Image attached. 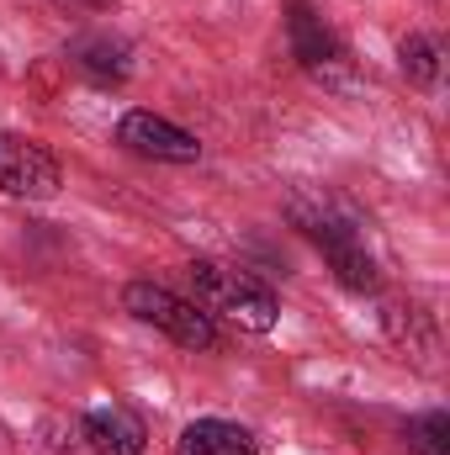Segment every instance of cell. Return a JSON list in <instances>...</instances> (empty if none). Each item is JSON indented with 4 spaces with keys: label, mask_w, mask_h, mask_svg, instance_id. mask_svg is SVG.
<instances>
[{
    "label": "cell",
    "mask_w": 450,
    "mask_h": 455,
    "mask_svg": "<svg viewBox=\"0 0 450 455\" xmlns=\"http://www.w3.org/2000/svg\"><path fill=\"white\" fill-rule=\"evenodd\" d=\"M85 440H91L96 455H143L149 429H143V419H138L133 408L107 403V408H91V413H85Z\"/></svg>",
    "instance_id": "6"
},
{
    "label": "cell",
    "mask_w": 450,
    "mask_h": 455,
    "mask_svg": "<svg viewBox=\"0 0 450 455\" xmlns=\"http://www.w3.org/2000/svg\"><path fill=\"white\" fill-rule=\"evenodd\" d=\"M408 440H414V455H450V419L446 413H424Z\"/></svg>",
    "instance_id": "12"
},
{
    "label": "cell",
    "mask_w": 450,
    "mask_h": 455,
    "mask_svg": "<svg viewBox=\"0 0 450 455\" xmlns=\"http://www.w3.org/2000/svg\"><path fill=\"white\" fill-rule=\"evenodd\" d=\"M117 143L133 148V154H143V159H165V164L202 159L197 132H186V127H175V122H165V116H154V112H127L117 122Z\"/></svg>",
    "instance_id": "4"
},
{
    "label": "cell",
    "mask_w": 450,
    "mask_h": 455,
    "mask_svg": "<svg viewBox=\"0 0 450 455\" xmlns=\"http://www.w3.org/2000/svg\"><path fill=\"white\" fill-rule=\"evenodd\" d=\"M181 455H254V435L228 419H197L181 435Z\"/></svg>",
    "instance_id": "8"
},
{
    "label": "cell",
    "mask_w": 450,
    "mask_h": 455,
    "mask_svg": "<svg viewBox=\"0 0 450 455\" xmlns=\"http://www.w3.org/2000/svg\"><path fill=\"white\" fill-rule=\"evenodd\" d=\"M324 254H329V265H334L339 286H350V291H376V286H382V270H376V259L366 254V238L334 243V249H324Z\"/></svg>",
    "instance_id": "10"
},
{
    "label": "cell",
    "mask_w": 450,
    "mask_h": 455,
    "mask_svg": "<svg viewBox=\"0 0 450 455\" xmlns=\"http://www.w3.org/2000/svg\"><path fill=\"white\" fill-rule=\"evenodd\" d=\"M403 75H408L414 85H435L440 59H435V43H430V37H403Z\"/></svg>",
    "instance_id": "11"
},
{
    "label": "cell",
    "mask_w": 450,
    "mask_h": 455,
    "mask_svg": "<svg viewBox=\"0 0 450 455\" xmlns=\"http://www.w3.org/2000/svg\"><path fill=\"white\" fill-rule=\"evenodd\" d=\"M191 286H197V307L213 318H228L233 329L244 334H270L276 318H281V302L265 281L244 275V270H228V265H213V259H197L191 265Z\"/></svg>",
    "instance_id": "1"
},
{
    "label": "cell",
    "mask_w": 450,
    "mask_h": 455,
    "mask_svg": "<svg viewBox=\"0 0 450 455\" xmlns=\"http://www.w3.org/2000/svg\"><path fill=\"white\" fill-rule=\"evenodd\" d=\"M0 191L5 196H53L59 191V159L32 143V138H16V132H0Z\"/></svg>",
    "instance_id": "3"
},
{
    "label": "cell",
    "mask_w": 450,
    "mask_h": 455,
    "mask_svg": "<svg viewBox=\"0 0 450 455\" xmlns=\"http://www.w3.org/2000/svg\"><path fill=\"white\" fill-rule=\"evenodd\" d=\"M292 223L302 228L318 249H334L360 238V212L350 202H339L334 191H297L292 196Z\"/></svg>",
    "instance_id": "5"
},
{
    "label": "cell",
    "mask_w": 450,
    "mask_h": 455,
    "mask_svg": "<svg viewBox=\"0 0 450 455\" xmlns=\"http://www.w3.org/2000/svg\"><path fill=\"white\" fill-rule=\"evenodd\" d=\"M286 27H292V48H297V59H302L313 75H324L329 64H339V37L313 16V11H308V5H292Z\"/></svg>",
    "instance_id": "7"
},
{
    "label": "cell",
    "mask_w": 450,
    "mask_h": 455,
    "mask_svg": "<svg viewBox=\"0 0 450 455\" xmlns=\"http://www.w3.org/2000/svg\"><path fill=\"white\" fill-rule=\"evenodd\" d=\"M69 59H75V69H85L91 80H122L127 75V43H117V37H80L75 48H69Z\"/></svg>",
    "instance_id": "9"
},
{
    "label": "cell",
    "mask_w": 450,
    "mask_h": 455,
    "mask_svg": "<svg viewBox=\"0 0 450 455\" xmlns=\"http://www.w3.org/2000/svg\"><path fill=\"white\" fill-rule=\"evenodd\" d=\"M122 302H127V313H133L138 323H154L159 334H170V339L186 344V349H213V344H218V329H213V318H207L197 302L175 297L170 286H154V281H133V286L122 291Z\"/></svg>",
    "instance_id": "2"
}]
</instances>
